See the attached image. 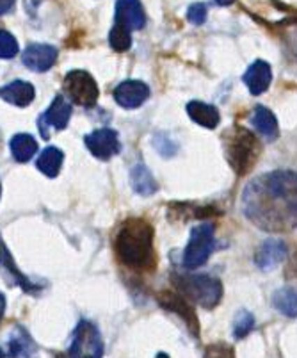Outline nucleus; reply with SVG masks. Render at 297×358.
Segmentation results:
<instances>
[{
	"label": "nucleus",
	"instance_id": "nucleus-21",
	"mask_svg": "<svg viewBox=\"0 0 297 358\" xmlns=\"http://www.w3.org/2000/svg\"><path fill=\"white\" fill-rule=\"evenodd\" d=\"M64 162V154L63 150H59L57 146H48L45 148L41 154H39L38 161H36V168L48 178H55L61 173V168H63Z\"/></svg>",
	"mask_w": 297,
	"mask_h": 358
},
{
	"label": "nucleus",
	"instance_id": "nucleus-28",
	"mask_svg": "<svg viewBox=\"0 0 297 358\" xmlns=\"http://www.w3.org/2000/svg\"><path fill=\"white\" fill-rule=\"evenodd\" d=\"M207 6L201 4V2H196L191 4L187 9V20L192 25H203L207 22Z\"/></svg>",
	"mask_w": 297,
	"mask_h": 358
},
{
	"label": "nucleus",
	"instance_id": "nucleus-9",
	"mask_svg": "<svg viewBox=\"0 0 297 358\" xmlns=\"http://www.w3.org/2000/svg\"><path fill=\"white\" fill-rule=\"evenodd\" d=\"M84 143H86L87 150H89L93 157L100 159V161H109L114 155L122 152V141L117 136L116 130L113 129H96L89 134L84 136Z\"/></svg>",
	"mask_w": 297,
	"mask_h": 358
},
{
	"label": "nucleus",
	"instance_id": "nucleus-17",
	"mask_svg": "<svg viewBox=\"0 0 297 358\" xmlns=\"http://www.w3.org/2000/svg\"><path fill=\"white\" fill-rule=\"evenodd\" d=\"M251 123L259 134L266 139L267 143H274L280 138V125L278 120L274 116V113L270 109L263 106H256L253 109V115H251Z\"/></svg>",
	"mask_w": 297,
	"mask_h": 358
},
{
	"label": "nucleus",
	"instance_id": "nucleus-23",
	"mask_svg": "<svg viewBox=\"0 0 297 358\" xmlns=\"http://www.w3.org/2000/svg\"><path fill=\"white\" fill-rule=\"evenodd\" d=\"M36 350H38V346H36L27 330L18 327L13 331L11 338H9V357H32Z\"/></svg>",
	"mask_w": 297,
	"mask_h": 358
},
{
	"label": "nucleus",
	"instance_id": "nucleus-20",
	"mask_svg": "<svg viewBox=\"0 0 297 358\" xmlns=\"http://www.w3.org/2000/svg\"><path fill=\"white\" fill-rule=\"evenodd\" d=\"M130 185H132L133 193L141 194V196H152L159 191V184L153 178L152 171L148 166L136 164L130 171Z\"/></svg>",
	"mask_w": 297,
	"mask_h": 358
},
{
	"label": "nucleus",
	"instance_id": "nucleus-2",
	"mask_svg": "<svg viewBox=\"0 0 297 358\" xmlns=\"http://www.w3.org/2000/svg\"><path fill=\"white\" fill-rule=\"evenodd\" d=\"M155 229L143 217H129L114 239V253L123 268L130 271H153L157 266Z\"/></svg>",
	"mask_w": 297,
	"mask_h": 358
},
{
	"label": "nucleus",
	"instance_id": "nucleus-18",
	"mask_svg": "<svg viewBox=\"0 0 297 358\" xmlns=\"http://www.w3.org/2000/svg\"><path fill=\"white\" fill-rule=\"evenodd\" d=\"M187 115L192 122L208 130H214L221 123V115L217 107L212 106V103L200 102V100H192L187 103Z\"/></svg>",
	"mask_w": 297,
	"mask_h": 358
},
{
	"label": "nucleus",
	"instance_id": "nucleus-29",
	"mask_svg": "<svg viewBox=\"0 0 297 358\" xmlns=\"http://www.w3.org/2000/svg\"><path fill=\"white\" fill-rule=\"evenodd\" d=\"M15 8V0H0V16L9 13Z\"/></svg>",
	"mask_w": 297,
	"mask_h": 358
},
{
	"label": "nucleus",
	"instance_id": "nucleus-8",
	"mask_svg": "<svg viewBox=\"0 0 297 358\" xmlns=\"http://www.w3.org/2000/svg\"><path fill=\"white\" fill-rule=\"evenodd\" d=\"M157 301L164 310L173 312L178 317L182 319L187 327V330L191 331L192 337H200V321H198V315H196L194 308H192L191 301L185 299L182 294H176L173 291H162L157 296Z\"/></svg>",
	"mask_w": 297,
	"mask_h": 358
},
{
	"label": "nucleus",
	"instance_id": "nucleus-26",
	"mask_svg": "<svg viewBox=\"0 0 297 358\" xmlns=\"http://www.w3.org/2000/svg\"><path fill=\"white\" fill-rule=\"evenodd\" d=\"M254 328V317L251 312L240 310L239 314L235 315V323H233V337L237 341L247 337V335L253 331Z\"/></svg>",
	"mask_w": 297,
	"mask_h": 358
},
{
	"label": "nucleus",
	"instance_id": "nucleus-4",
	"mask_svg": "<svg viewBox=\"0 0 297 358\" xmlns=\"http://www.w3.org/2000/svg\"><path fill=\"white\" fill-rule=\"evenodd\" d=\"M173 284L191 303L212 310L223 299V284L219 278L210 275H173Z\"/></svg>",
	"mask_w": 297,
	"mask_h": 358
},
{
	"label": "nucleus",
	"instance_id": "nucleus-31",
	"mask_svg": "<svg viewBox=\"0 0 297 358\" xmlns=\"http://www.w3.org/2000/svg\"><path fill=\"white\" fill-rule=\"evenodd\" d=\"M215 2H217L219 6H231L235 0H215Z\"/></svg>",
	"mask_w": 297,
	"mask_h": 358
},
{
	"label": "nucleus",
	"instance_id": "nucleus-6",
	"mask_svg": "<svg viewBox=\"0 0 297 358\" xmlns=\"http://www.w3.org/2000/svg\"><path fill=\"white\" fill-rule=\"evenodd\" d=\"M63 91L68 99L80 107L96 106L100 90L93 75L86 70H71L64 75Z\"/></svg>",
	"mask_w": 297,
	"mask_h": 358
},
{
	"label": "nucleus",
	"instance_id": "nucleus-10",
	"mask_svg": "<svg viewBox=\"0 0 297 358\" xmlns=\"http://www.w3.org/2000/svg\"><path fill=\"white\" fill-rule=\"evenodd\" d=\"M71 113H73V107L71 103L68 102V99H64L63 95H57L54 99V102L50 103L47 110H45L43 115L38 118V129L43 136V139H50V132L48 129L52 130H64L70 123Z\"/></svg>",
	"mask_w": 297,
	"mask_h": 358
},
{
	"label": "nucleus",
	"instance_id": "nucleus-14",
	"mask_svg": "<svg viewBox=\"0 0 297 358\" xmlns=\"http://www.w3.org/2000/svg\"><path fill=\"white\" fill-rule=\"evenodd\" d=\"M289 255V248H287V244L280 239H267L263 241L262 246L256 252V266L263 271H273L287 259Z\"/></svg>",
	"mask_w": 297,
	"mask_h": 358
},
{
	"label": "nucleus",
	"instance_id": "nucleus-33",
	"mask_svg": "<svg viewBox=\"0 0 297 358\" xmlns=\"http://www.w3.org/2000/svg\"><path fill=\"white\" fill-rule=\"evenodd\" d=\"M0 193H2V185H0Z\"/></svg>",
	"mask_w": 297,
	"mask_h": 358
},
{
	"label": "nucleus",
	"instance_id": "nucleus-15",
	"mask_svg": "<svg viewBox=\"0 0 297 358\" xmlns=\"http://www.w3.org/2000/svg\"><path fill=\"white\" fill-rule=\"evenodd\" d=\"M242 80L244 84H246L247 90H249L251 95H262V93H266V91L269 90L270 83H273V70H270V64L262 59L254 61V63L246 70Z\"/></svg>",
	"mask_w": 297,
	"mask_h": 358
},
{
	"label": "nucleus",
	"instance_id": "nucleus-7",
	"mask_svg": "<svg viewBox=\"0 0 297 358\" xmlns=\"http://www.w3.org/2000/svg\"><path fill=\"white\" fill-rule=\"evenodd\" d=\"M68 357L71 358H102L103 341L96 324L82 319L77 324L71 337V344L68 348Z\"/></svg>",
	"mask_w": 297,
	"mask_h": 358
},
{
	"label": "nucleus",
	"instance_id": "nucleus-12",
	"mask_svg": "<svg viewBox=\"0 0 297 358\" xmlns=\"http://www.w3.org/2000/svg\"><path fill=\"white\" fill-rule=\"evenodd\" d=\"M114 24L123 25L130 32L141 31L146 25L145 8H143L141 2L139 0H117Z\"/></svg>",
	"mask_w": 297,
	"mask_h": 358
},
{
	"label": "nucleus",
	"instance_id": "nucleus-19",
	"mask_svg": "<svg viewBox=\"0 0 297 358\" xmlns=\"http://www.w3.org/2000/svg\"><path fill=\"white\" fill-rule=\"evenodd\" d=\"M0 266H2V268H4L9 275H11L13 284H18L20 287L24 289L25 292H29V294H36V292H39L38 285L32 284L31 280H29L24 273L20 271L18 266H16L15 260H13L11 253H9V250L6 248V244H4V241H2V237H0Z\"/></svg>",
	"mask_w": 297,
	"mask_h": 358
},
{
	"label": "nucleus",
	"instance_id": "nucleus-30",
	"mask_svg": "<svg viewBox=\"0 0 297 358\" xmlns=\"http://www.w3.org/2000/svg\"><path fill=\"white\" fill-rule=\"evenodd\" d=\"M4 312H6V298L4 294L0 292V321H2V317H4Z\"/></svg>",
	"mask_w": 297,
	"mask_h": 358
},
{
	"label": "nucleus",
	"instance_id": "nucleus-27",
	"mask_svg": "<svg viewBox=\"0 0 297 358\" xmlns=\"http://www.w3.org/2000/svg\"><path fill=\"white\" fill-rule=\"evenodd\" d=\"M18 54V41L8 31H0V59H13Z\"/></svg>",
	"mask_w": 297,
	"mask_h": 358
},
{
	"label": "nucleus",
	"instance_id": "nucleus-16",
	"mask_svg": "<svg viewBox=\"0 0 297 358\" xmlns=\"http://www.w3.org/2000/svg\"><path fill=\"white\" fill-rule=\"evenodd\" d=\"M0 99L16 107H29L36 99V90L27 80H13L0 87Z\"/></svg>",
	"mask_w": 297,
	"mask_h": 358
},
{
	"label": "nucleus",
	"instance_id": "nucleus-1",
	"mask_svg": "<svg viewBox=\"0 0 297 358\" xmlns=\"http://www.w3.org/2000/svg\"><path fill=\"white\" fill-rule=\"evenodd\" d=\"M296 173L274 169L253 178L242 193V213L247 221L266 232H287L296 227Z\"/></svg>",
	"mask_w": 297,
	"mask_h": 358
},
{
	"label": "nucleus",
	"instance_id": "nucleus-13",
	"mask_svg": "<svg viewBox=\"0 0 297 358\" xmlns=\"http://www.w3.org/2000/svg\"><path fill=\"white\" fill-rule=\"evenodd\" d=\"M24 64L32 71H48L57 61V48L47 43H32L25 48Z\"/></svg>",
	"mask_w": 297,
	"mask_h": 358
},
{
	"label": "nucleus",
	"instance_id": "nucleus-24",
	"mask_svg": "<svg viewBox=\"0 0 297 358\" xmlns=\"http://www.w3.org/2000/svg\"><path fill=\"white\" fill-rule=\"evenodd\" d=\"M273 305L276 310L282 314L289 315V317H296L297 307H296V291L292 287H283L273 294Z\"/></svg>",
	"mask_w": 297,
	"mask_h": 358
},
{
	"label": "nucleus",
	"instance_id": "nucleus-25",
	"mask_svg": "<svg viewBox=\"0 0 297 358\" xmlns=\"http://www.w3.org/2000/svg\"><path fill=\"white\" fill-rule=\"evenodd\" d=\"M109 45L114 52H126L132 47V32L123 25L114 24L109 32Z\"/></svg>",
	"mask_w": 297,
	"mask_h": 358
},
{
	"label": "nucleus",
	"instance_id": "nucleus-3",
	"mask_svg": "<svg viewBox=\"0 0 297 358\" xmlns=\"http://www.w3.org/2000/svg\"><path fill=\"white\" fill-rule=\"evenodd\" d=\"M224 157L235 173L244 177L254 168L262 154V145L249 129L231 125L223 134Z\"/></svg>",
	"mask_w": 297,
	"mask_h": 358
},
{
	"label": "nucleus",
	"instance_id": "nucleus-32",
	"mask_svg": "<svg viewBox=\"0 0 297 358\" xmlns=\"http://www.w3.org/2000/svg\"><path fill=\"white\" fill-rule=\"evenodd\" d=\"M0 357H6V355H4V351H2V350H0Z\"/></svg>",
	"mask_w": 297,
	"mask_h": 358
},
{
	"label": "nucleus",
	"instance_id": "nucleus-11",
	"mask_svg": "<svg viewBox=\"0 0 297 358\" xmlns=\"http://www.w3.org/2000/svg\"><path fill=\"white\" fill-rule=\"evenodd\" d=\"M113 96L123 109H137L150 99V87L143 80H123L116 86Z\"/></svg>",
	"mask_w": 297,
	"mask_h": 358
},
{
	"label": "nucleus",
	"instance_id": "nucleus-5",
	"mask_svg": "<svg viewBox=\"0 0 297 358\" xmlns=\"http://www.w3.org/2000/svg\"><path fill=\"white\" fill-rule=\"evenodd\" d=\"M215 250L214 224L203 223L191 230V237L182 253V266L185 269H198L208 262Z\"/></svg>",
	"mask_w": 297,
	"mask_h": 358
},
{
	"label": "nucleus",
	"instance_id": "nucleus-22",
	"mask_svg": "<svg viewBox=\"0 0 297 358\" xmlns=\"http://www.w3.org/2000/svg\"><path fill=\"white\" fill-rule=\"evenodd\" d=\"M9 150L16 162H29L38 154V141L31 134H16L9 141Z\"/></svg>",
	"mask_w": 297,
	"mask_h": 358
}]
</instances>
